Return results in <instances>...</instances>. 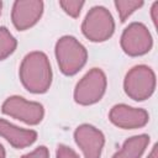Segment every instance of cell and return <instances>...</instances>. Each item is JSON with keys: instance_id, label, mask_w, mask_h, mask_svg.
<instances>
[{"instance_id": "5bb4252c", "label": "cell", "mask_w": 158, "mask_h": 158, "mask_svg": "<svg viewBox=\"0 0 158 158\" xmlns=\"http://www.w3.org/2000/svg\"><path fill=\"white\" fill-rule=\"evenodd\" d=\"M142 5L143 1H115V6L117 9L121 22H125L126 19Z\"/></svg>"}, {"instance_id": "8fae6325", "label": "cell", "mask_w": 158, "mask_h": 158, "mask_svg": "<svg viewBox=\"0 0 158 158\" xmlns=\"http://www.w3.org/2000/svg\"><path fill=\"white\" fill-rule=\"evenodd\" d=\"M0 136L4 137L15 148H25L27 146H31L36 141L37 132L33 130L20 128L0 118Z\"/></svg>"}, {"instance_id": "9a60e30c", "label": "cell", "mask_w": 158, "mask_h": 158, "mask_svg": "<svg viewBox=\"0 0 158 158\" xmlns=\"http://www.w3.org/2000/svg\"><path fill=\"white\" fill-rule=\"evenodd\" d=\"M59 6L72 17H78L81 7L84 6V1H59Z\"/></svg>"}, {"instance_id": "ac0fdd59", "label": "cell", "mask_w": 158, "mask_h": 158, "mask_svg": "<svg viewBox=\"0 0 158 158\" xmlns=\"http://www.w3.org/2000/svg\"><path fill=\"white\" fill-rule=\"evenodd\" d=\"M148 158H157V144H154V147H153L151 154L148 156Z\"/></svg>"}, {"instance_id": "4fadbf2b", "label": "cell", "mask_w": 158, "mask_h": 158, "mask_svg": "<svg viewBox=\"0 0 158 158\" xmlns=\"http://www.w3.org/2000/svg\"><path fill=\"white\" fill-rule=\"evenodd\" d=\"M16 46H17V42L15 37L10 33V31L5 26H1L0 27V60H4L10 54H12L14 51L16 49Z\"/></svg>"}, {"instance_id": "2e32d148", "label": "cell", "mask_w": 158, "mask_h": 158, "mask_svg": "<svg viewBox=\"0 0 158 158\" xmlns=\"http://www.w3.org/2000/svg\"><path fill=\"white\" fill-rule=\"evenodd\" d=\"M57 158H79V157L72 148L64 144H59L57 147Z\"/></svg>"}, {"instance_id": "30bf717a", "label": "cell", "mask_w": 158, "mask_h": 158, "mask_svg": "<svg viewBox=\"0 0 158 158\" xmlns=\"http://www.w3.org/2000/svg\"><path fill=\"white\" fill-rule=\"evenodd\" d=\"M110 121L121 128L142 127L148 122V114L142 109L130 107L125 104L115 105L110 111Z\"/></svg>"}, {"instance_id": "e0dca14e", "label": "cell", "mask_w": 158, "mask_h": 158, "mask_svg": "<svg viewBox=\"0 0 158 158\" xmlns=\"http://www.w3.org/2000/svg\"><path fill=\"white\" fill-rule=\"evenodd\" d=\"M21 158H48V149L44 146H40L33 152L27 153V154L22 156Z\"/></svg>"}, {"instance_id": "ffe728a7", "label": "cell", "mask_w": 158, "mask_h": 158, "mask_svg": "<svg viewBox=\"0 0 158 158\" xmlns=\"http://www.w3.org/2000/svg\"><path fill=\"white\" fill-rule=\"evenodd\" d=\"M1 7H2V2L0 1V14H1Z\"/></svg>"}, {"instance_id": "7c38bea8", "label": "cell", "mask_w": 158, "mask_h": 158, "mask_svg": "<svg viewBox=\"0 0 158 158\" xmlns=\"http://www.w3.org/2000/svg\"><path fill=\"white\" fill-rule=\"evenodd\" d=\"M149 142V137L147 135H139L128 138L122 148L116 152L112 158H139Z\"/></svg>"}, {"instance_id": "5b68a950", "label": "cell", "mask_w": 158, "mask_h": 158, "mask_svg": "<svg viewBox=\"0 0 158 158\" xmlns=\"http://www.w3.org/2000/svg\"><path fill=\"white\" fill-rule=\"evenodd\" d=\"M123 85L130 98L137 101L144 100L154 90V73L146 65H137L126 74Z\"/></svg>"}, {"instance_id": "6da1fadb", "label": "cell", "mask_w": 158, "mask_h": 158, "mask_svg": "<svg viewBox=\"0 0 158 158\" xmlns=\"http://www.w3.org/2000/svg\"><path fill=\"white\" fill-rule=\"evenodd\" d=\"M20 79L30 93H46L52 83V70L47 56L42 52L28 53L21 63Z\"/></svg>"}, {"instance_id": "52a82bcc", "label": "cell", "mask_w": 158, "mask_h": 158, "mask_svg": "<svg viewBox=\"0 0 158 158\" xmlns=\"http://www.w3.org/2000/svg\"><path fill=\"white\" fill-rule=\"evenodd\" d=\"M121 47L128 56H142L149 52L152 37L147 27L139 22H133L126 27L121 36Z\"/></svg>"}, {"instance_id": "8992f818", "label": "cell", "mask_w": 158, "mask_h": 158, "mask_svg": "<svg viewBox=\"0 0 158 158\" xmlns=\"http://www.w3.org/2000/svg\"><path fill=\"white\" fill-rule=\"evenodd\" d=\"M1 111L27 125H37L42 121L44 110L40 102L27 101L21 96H11L5 100Z\"/></svg>"}, {"instance_id": "3957f363", "label": "cell", "mask_w": 158, "mask_h": 158, "mask_svg": "<svg viewBox=\"0 0 158 158\" xmlns=\"http://www.w3.org/2000/svg\"><path fill=\"white\" fill-rule=\"evenodd\" d=\"M115 30V22L107 9L104 6L93 7L85 16L81 31L93 42H102L110 38Z\"/></svg>"}, {"instance_id": "ba28073f", "label": "cell", "mask_w": 158, "mask_h": 158, "mask_svg": "<svg viewBox=\"0 0 158 158\" xmlns=\"http://www.w3.org/2000/svg\"><path fill=\"white\" fill-rule=\"evenodd\" d=\"M77 144L81 148L85 158H100L105 143L102 132L91 125H81L74 132Z\"/></svg>"}, {"instance_id": "277c9868", "label": "cell", "mask_w": 158, "mask_h": 158, "mask_svg": "<svg viewBox=\"0 0 158 158\" xmlns=\"http://www.w3.org/2000/svg\"><path fill=\"white\" fill-rule=\"evenodd\" d=\"M106 90V77L99 68H93L77 84L74 100L80 105H91L102 98Z\"/></svg>"}, {"instance_id": "9c48e42d", "label": "cell", "mask_w": 158, "mask_h": 158, "mask_svg": "<svg viewBox=\"0 0 158 158\" xmlns=\"http://www.w3.org/2000/svg\"><path fill=\"white\" fill-rule=\"evenodd\" d=\"M43 12L42 1H15L12 5L11 20L19 31H25L32 27L41 19Z\"/></svg>"}, {"instance_id": "7a4b0ae2", "label": "cell", "mask_w": 158, "mask_h": 158, "mask_svg": "<svg viewBox=\"0 0 158 158\" xmlns=\"http://www.w3.org/2000/svg\"><path fill=\"white\" fill-rule=\"evenodd\" d=\"M56 57L60 72L65 75H74L86 63L88 53L75 37L63 36L56 43Z\"/></svg>"}, {"instance_id": "d6986e66", "label": "cell", "mask_w": 158, "mask_h": 158, "mask_svg": "<svg viewBox=\"0 0 158 158\" xmlns=\"http://www.w3.org/2000/svg\"><path fill=\"white\" fill-rule=\"evenodd\" d=\"M0 158H5V149L2 144H0Z\"/></svg>"}]
</instances>
